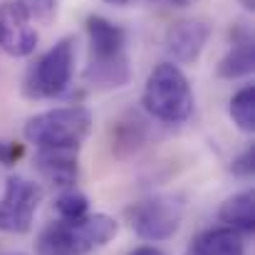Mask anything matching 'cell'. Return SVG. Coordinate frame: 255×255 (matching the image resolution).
Segmentation results:
<instances>
[{"mask_svg": "<svg viewBox=\"0 0 255 255\" xmlns=\"http://www.w3.org/2000/svg\"><path fill=\"white\" fill-rule=\"evenodd\" d=\"M89 60L82 80L94 89H122L131 82V65L127 52V30L104 15H87L85 20Z\"/></svg>", "mask_w": 255, "mask_h": 255, "instance_id": "cell-1", "label": "cell"}, {"mask_svg": "<svg viewBox=\"0 0 255 255\" xmlns=\"http://www.w3.org/2000/svg\"><path fill=\"white\" fill-rule=\"evenodd\" d=\"M119 233V223L107 213H89L77 223L50 221L35 238V255H89Z\"/></svg>", "mask_w": 255, "mask_h": 255, "instance_id": "cell-2", "label": "cell"}, {"mask_svg": "<svg viewBox=\"0 0 255 255\" xmlns=\"http://www.w3.org/2000/svg\"><path fill=\"white\" fill-rule=\"evenodd\" d=\"M141 104L149 117L164 124H183L191 119L196 99L188 77L173 62H159L141 92Z\"/></svg>", "mask_w": 255, "mask_h": 255, "instance_id": "cell-3", "label": "cell"}, {"mask_svg": "<svg viewBox=\"0 0 255 255\" xmlns=\"http://www.w3.org/2000/svg\"><path fill=\"white\" fill-rule=\"evenodd\" d=\"M94 117L82 104L55 107L30 117L22 134L35 149H75L80 151L87 136L92 134Z\"/></svg>", "mask_w": 255, "mask_h": 255, "instance_id": "cell-4", "label": "cell"}, {"mask_svg": "<svg viewBox=\"0 0 255 255\" xmlns=\"http://www.w3.org/2000/svg\"><path fill=\"white\" fill-rule=\"evenodd\" d=\"M77 40L72 35L60 37L47 52H42L22 77V94L32 102L62 97L75 77Z\"/></svg>", "mask_w": 255, "mask_h": 255, "instance_id": "cell-5", "label": "cell"}, {"mask_svg": "<svg viewBox=\"0 0 255 255\" xmlns=\"http://www.w3.org/2000/svg\"><path fill=\"white\" fill-rule=\"evenodd\" d=\"M183 218V203L176 196H151L127 208L131 231L146 243H164L176 236Z\"/></svg>", "mask_w": 255, "mask_h": 255, "instance_id": "cell-6", "label": "cell"}, {"mask_svg": "<svg viewBox=\"0 0 255 255\" xmlns=\"http://www.w3.org/2000/svg\"><path fill=\"white\" fill-rule=\"evenodd\" d=\"M42 188L27 176L12 173L5 178L0 196V233L22 236L32 228V218L40 208Z\"/></svg>", "mask_w": 255, "mask_h": 255, "instance_id": "cell-7", "label": "cell"}, {"mask_svg": "<svg viewBox=\"0 0 255 255\" xmlns=\"http://www.w3.org/2000/svg\"><path fill=\"white\" fill-rule=\"evenodd\" d=\"M40 35L25 0H0V52L7 57H30Z\"/></svg>", "mask_w": 255, "mask_h": 255, "instance_id": "cell-8", "label": "cell"}, {"mask_svg": "<svg viewBox=\"0 0 255 255\" xmlns=\"http://www.w3.org/2000/svg\"><path fill=\"white\" fill-rule=\"evenodd\" d=\"M213 27L206 17H183L171 22L164 35V50L173 65H193L203 55Z\"/></svg>", "mask_w": 255, "mask_h": 255, "instance_id": "cell-9", "label": "cell"}, {"mask_svg": "<svg viewBox=\"0 0 255 255\" xmlns=\"http://www.w3.org/2000/svg\"><path fill=\"white\" fill-rule=\"evenodd\" d=\"M255 70V45L253 30L246 22H236L231 27V47L221 57L216 75L221 80H243Z\"/></svg>", "mask_w": 255, "mask_h": 255, "instance_id": "cell-10", "label": "cell"}, {"mask_svg": "<svg viewBox=\"0 0 255 255\" xmlns=\"http://www.w3.org/2000/svg\"><path fill=\"white\" fill-rule=\"evenodd\" d=\"M35 169L50 183L62 188H75L80 178V151L75 149H37Z\"/></svg>", "mask_w": 255, "mask_h": 255, "instance_id": "cell-11", "label": "cell"}, {"mask_svg": "<svg viewBox=\"0 0 255 255\" xmlns=\"http://www.w3.org/2000/svg\"><path fill=\"white\" fill-rule=\"evenodd\" d=\"M183 255H246V236L226 226H213L193 236Z\"/></svg>", "mask_w": 255, "mask_h": 255, "instance_id": "cell-12", "label": "cell"}, {"mask_svg": "<svg viewBox=\"0 0 255 255\" xmlns=\"http://www.w3.org/2000/svg\"><path fill=\"white\" fill-rule=\"evenodd\" d=\"M218 221L226 228L238 231L241 236H251L255 228V193L253 188H246L241 193H233L226 198L218 208Z\"/></svg>", "mask_w": 255, "mask_h": 255, "instance_id": "cell-13", "label": "cell"}, {"mask_svg": "<svg viewBox=\"0 0 255 255\" xmlns=\"http://www.w3.org/2000/svg\"><path fill=\"white\" fill-rule=\"evenodd\" d=\"M144 141H146V124L139 117L124 114L122 119L114 122V127H112V151H114V156L124 159V156L134 154Z\"/></svg>", "mask_w": 255, "mask_h": 255, "instance_id": "cell-14", "label": "cell"}, {"mask_svg": "<svg viewBox=\"0 0 255 255\" xmlns=\"http://www.w3.org/2000/svg\"><path fill=\"white\" fill-rule=\"evenodd\" d=\"M228 114L233 119V124L243 131V134H253L255 131V85L241 87L228 104Z\"/></svg>", "mask_w": 255, "mask_h": 255, "instance_id": "cell-15", "label": "cell"}, {"mask_svg": "<svg viewBox=\"0 0 255 255\" xmlns=\"http://www.w3.org/2000/svg\"><path fill=\"white\" fill-rule=\"evenodd\" d=\"M55 213L60 221L77 223L85 216H89V198L75 186V188H62L55 198Z\"/></svg>", "mask_w": 255, "mask_h": 255, "instance_id": "cell-16", "label": "cell"}, {"mask_svg": "<svg viewBox=\"0 0 255 255\" xmlns=\"http://www.w3.org/2000/svg\"><path fill=\"white\" fill-rule=\"evenodd\" d=\"M25 5H27L32 20H37L42 25H50L60 10V0H25Z\"/></svg>", "mask_w": 255, "mask_h": 255, "instance_id": "cell-17", "label": "cell"}, {"mask_svg": "<svg viewBox=\"0 0 255 255\" xmlns=\"http://www.w3.org/2000/svg\"><path fill=\"white\" fill-rule=\"evenodd\" d=\"M255 171V146L248 144L233 161H231V173L238 178H251Z\"/></svg>", "mask_w": 255, "mask_h": 255, "instance_id": "cell-18", "label": "cell"}, {"mask_svg": "<svg viewBox=\"0 0 255 255\" xmlns=\"http://www.w3.org/2000/svg\"><path fill=\"white\" fill-rule=\"evenodd\" d=\"M25 154V146L17 141H0V166H15Z\"/></svg>", "mask_w": 255, "mask_h": 255, "instance_id": "cell-19", "label": "cell"}, {"mask_svg": "<svg viewBox=\"0 0 255 255\" xmlns=\"http://www.w3.org/2000/svg\"><path fill=\"white\" fill-rule=\"evenodd\" d=\"M129 255H164V251L156 248V246H139V248H134Z\"/></svg>", "mask_w": 255, "mask_h": 255, "instance_id": "cell-20", "label": "cell"}, {"mask_svg": "<svg viewBox=\"0 0 255 255\" xmlns=\"http://www.w3.org/2000/svg\"><path fill=\"white\" fill-rule=\"evenodd\" d=\"M104 2H109V5H129L131 0H104Z\"/></svg>", "mask_w": 255, "mask_h": 255, "instance_id": "cell-21", "label": "cell"}, {"mask_svg": "<svg viewBox=\"0 0 255 255\" xmlns=\"http://www.w3.org/2000/svg\"><path fill=\"white\" fill-rule=\"evenodd\" d=\"M0 255H25V253H0Z\"/></svg>", "mask_w": 255, "mask_h": 255, "instance_id": "cell-22", "label": "cell"}]
</instances>
